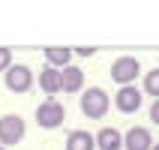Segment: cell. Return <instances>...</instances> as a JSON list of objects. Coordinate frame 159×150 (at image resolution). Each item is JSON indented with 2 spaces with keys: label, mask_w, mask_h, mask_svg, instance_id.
Returning <instances> with one entry per match:
<instances>
[{
  "label": "cell",
  "mask_w": 159,
  "mask_h": 150,
  "mask_svg": "<svg viewBox=\"0 0 159 150\" xmlns=\"http://www.w3.org/2000/svg\"><path fill=\"white\" fill-rule=\"evenodd\" d=\"M81 114L87 117V120H102L108 114V108H111V99L102 87H87L81 93Z\"/></svg>",
  "instance_id": "obj_1"
},
{
  "label": "cell",
  "mask_w": 159,
  "mask_h": 150,
  "mask_svg": "<svg viewBox=\"0 0 159 150\" xmlns=\"http://www.w3.org/2000/svg\"><path fill=\"white\" fill-rule=\"evenodd\" d=\"M138 75H141V63H138V57L123 54V57H117V60L111 63V81L120 84V87H129L132 81H138Z\"/></svg>",
  "instance_id": "obj_2"
},
{
  "label": "cell",
  "mask_w": 159,
  "mask_h": 150,
  "mask_svg": "<svg viewBox=\"0 0 159 150\" xmlns=\"http://www.w3.org/2000/svg\"><path fill=\"white\" fill-rule=\"evenodd\" d=\"M3 84H6L9 93H27V90L36 84L33 69L24 66V63H12V66L6 69V75H3Z\"/></svg>",
  "instance_id": "obj_3"
},
{
  "label": "cell",
  "mask_w": 159,
  "mask_h": 150,
  "mask_svg": "<svg viewBox=\"0 0 159 150\" xmlns=\"http://www.w3.org/2000/svg\"><path fill=\"white\" fill-rule=\"evenodd\" d=\"M63 120H66V108L57 99H45L42 105L36 108V123H39V129H57V126H63Z\"/></svg>",
  "instance_id": "obj_4"
},
{
  "label": "cell",
  "mask_w": 159,
  "mask_h": 150,
  "mask_svg": "<svg viewBox=\"0 0 159 150\" xmlns=\"http://www.w3.org/2000/svg\"><path fill=\"white\" fill-rule=\"evenodd\" d=\"M24 117L21 114H3L0 117V147H12L24 138Z\"/></svg>",
  "instance_id": "obj_5"
},
{
  "label": "cell",
  "mask_w": 159,
  "mask_h": 150,
  "mask_svg": "<svg viewBox=\"0 0 159 150\" xmlns=\"http://www.w3.org/2000/svg\"><path fill=\"white\" fill-rule=\"evenodd\" d=\"M153 135L150 129H144V126H132V129H126L123 135V150H153Z\"/></svg>",
  "instance_id": "obj_6"
},
{
  "label": "cell",
  "mask_w": 159,
  "mask_h": 150,
  "mask_svg": "<svg viewBox=\"0 0 159 150\" xmlns=\"http://www.w3.org/2000/svg\"><path fill=\"white\" fill-rule=\"evenodd\" d=\"M114 105H117V111H123V114L138 111V108H141V90L135 87V84L120 87V90H117V96H114Z\"/></svg>",
  "instance_id": "obj_7"
},
{
  "label": "cell",
  "mask_w": 159,
  "mask_h": 150,
  "mask_svg": "<svg viewBox=\"0 0 159 150\" xmlns=\"http://www.w3.org/2000/svg\"><path fill=\"white\" fill-rule=\"evenodd\" d=\"M39 87L48 93V99H54L63 90V72L54 69V66H45V69L39 72Z\"/></svg>",
  "instance_id": "obj_8"
},
{
  "label": "cell",
  "mask_w": 159,
  "mask_h": 150,
  "mask_svg": "<svg viewBox=\"0 0 159 150\" xmlns=\"http://www.w3.org/2000/svg\"><path fill=\"white\" fill-rule=\"evenodd\" d=\"M42 57L48 60V66H54V69H66L72 60V48H60V45H48V48H42Z\"/></svg>",
  "instance_id": "obj_9"
},
{
  "label": "cell",
  "mask_w": 159,
  "mask_h": 150,
  "mask_svg": "<svg viewBox=\"0 0 159 150\" xmlns=\"http://www.w3.org/2000/svg\"><path fill=\"white\" fill-rule=\"evenodd\" d=\"M96 150H123V135H120V129H111V126L99 129L96 132Z\"/></svg>",
  "instance_id": "obj_10"
},
{
  "label": "cell",
  "mask_w": 159,
  "mask_h": 150,
  "mask_svg": "<svg viewBox=\"0 0 159 150\" xmlns=\"http://www.w3.org/2000/svg\"><path fill=\"white\" fill-rule=\"evenodd\" d=\"M66 150H96V135H90L87 129H75L66 135Z\"/></svg>",
  "instance_id": "obj_11"
},
{
  "label": "cell",
  "mask_w": 159,
  "mask_h": 150,
  "mask_svg": "<svg viewBox=\"0 0 159 150\" xmlns=\"http://www.w3.org/2000/svg\"><path fill=\"white\" fill-rule=\"evenodd\" d=\"M63 93H84V72L72 63L63 69Z\"/></svg>",
  "instance_id": "obj_12"
},
{
  "label": "cell",
  "mask_w": 159,
  "mask_h": 150,
  "mask_svg": "<svg viewBox=\"0 0 159 150\" xmlns=\"http://www.w3.org/2000/svg\"><path fill=\"white\" fill-rule=\"evenodd\" d=\"M144 93H150L153 99H159V69H150L144 75Z\"/></svg>",
  "instance_id": "obj_13"
},
{
  "label": "cell",
  "mask_w": 159,
  "mask_h": 150,
  "mask_svg": "<svg viewBox=\"0 0 159 150\" xmlns=\"http://www.w3.org/2000/svg\"><path fill=\"white\" fill-rule=\"evenodd\" d=\"M12 66V48H6V45H0V72L6 75V69Z\"/></svg>",
  "instance_id": "obj_14"
},
{
  "label": "cell",
  "mask_w": 159,
  "mask_h": 150,
  "mask_svg": "<svg viewBox=\"0 0 159 150\" xmlns=\"http://www.w3.org/2000/svg\"><path fill=\"white\" fill-rule=\"evenodd\" d=\"M150 123L159 126V99H153V105H150Z\"/></svg>",
  "instance_id": "obj_15"
},
{
  "label": "cell",
  "mask_w": 159,
  "mask_h": 150,
  "mask_svg": "<svg viewBox=\"0 0 159 150\" xmlns=\"http://www.w3.org/2000/svg\"><path fill=\"white\" fill-rule=\"evenodd\" d=\"M72 54H78V57H93L96 48H72Z\"/></svg>",
  "instance_id": "obj_16"
},
{
  "label": "cell",
  "mask_w": 159,
  "mask_h": 150,
  "mask_svg": "<svg viewBox=\"0 0 159 150\" xmlns=\"http://www.w3.org/2000/svg\"><path fill=\"white\" fill-rule=\"evenodd\" d=\"M153 150H159V141H156V144H153Z\"/></svg>",
  "instance_id": "obj_17"
},
{
  "label": "cell",
  "mask_w": 159,
  "mask_h": 150,
  "mask_svg": "<svg viewBox=\"0 0 159 150\" xmlns=\"http://www.w3.org/2000/svg\"><path fill=\"white\" fill-rule=\"evenodd\" d=\"M0 150H6V147H0Z\"/></svg>",
  "instance_id": "obj_18"
}]
</instances>
